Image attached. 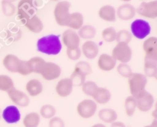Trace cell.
<instances>
[{"mask_svg":"<svg viewBox=\"0 0 157 127\" xmlns=\"http://www.w3.org/2000/svg\"><path fill=\"white\" fill-rule=\"evenodd\" d=\"M49 127H65L64 120L58 117H54L50 119L48 123Z\"/></svg>","mask_w":157,"mask_h":127,"instance_id":"60d3db41","label":"cell"},{"mask_svg":"<svg viewBox=\"0 0 157 127\" xmlns=\"http://www.w3.org/2000/svg\"><path fill=\"white\" fill-rule=\"evenodd\" d=\"M136 108H138L141 112H147L150 111L154 103L153 96L147 91H144L140 95L136 97Z\"/></svg>","mask_w":157,"mask_h":127,"instance_id":"4fadbf2b","label":"cell"},{"mask_svg":"<svg viewBox=\"0 0 157 127\" xmlns=\"http://www.w3.org/2000/svg\"><path fill=\"white\" fill-rule=\"evenodd\" d=\"M73 90V84L70 78L62 79L57 83L55 91L58 95L61 97H66L70 95Z\"/></svg>","mask_w":157,"mask_h":127,"instance_id":"2e32d148","label":"cell"},{"mask_svg":"<svg viewBox=\"0 0 157 127\" xmlns=\"http://www.w3.org/2000/svg\"><path fill=\"white\" fill-rule=\"evenodd\" d=\"M28 62V66H29V70H30L31 73L35 72L40 74L42 69L43 66H44L45 61L43 58L39 57V56H35V57L31 58Z\"/></svg>","mask_w":157,"mask_h":127,"instance_id":"83f0119b","label":"cell"},{"mask_svg":"<svg viewBox=\"0 0 157 127\" xmlns=\"http://www.w3.org/2000/svg\"><path fill=\"white\" fill-rule=\"evenodd\" d=\"M41 122V117L38 113L32 112L26 114L23 119V125L25 127H38Z\"/></svg>","mask_w":157,"mask_h":127,"instance_id":"f1b7e54d","label":"cell"},{"mask_svg":"<svg viewBox=\"0 0 157 127\" xmlns=\"http://www.w3.org/2000/svg\"><path fill=\"white\" fill-rule=\"evenodd\" d=\"M117 31L114 27H109L102 31V38L105 42L112 43L116 40Z\"/></svg>","mask_w":157,"mask_h":127,"instance_id":"8d00e7d4","label":"cell"},{"mask_svg":"<svg viewBox=\"0 0 157 127\" xmlns=\"http://www.w3.org/2000/svg\"><path fill=\"white\" fill-rule=\"evenodd\" d=\"M94 101L100 104H105L111 99V93L107 88L98 87L97 91L92 96Z\"/></svg>","mask_w":157,"mask_h":127,"instance_id":"7402d4cb","label":"cell"},{"mask_svg":"<svg viewBox=\"0 0 157 127\" xmlns=\"http://www.w3.org/2000/svg\"><path fill=\"white\" fill-rule=\"evenodd\" d=\"M62 49L59 35L49 34L40 38L37 42L38 52L47 55H58Z\"/></svg>","mask_w":157,"mask_h":127,"instance_id":"6da1fadb","label":"cell"},{"mask_svg":"<svg viewBox=\"0 0 157 127\" xmlns=\"http://www.w3.org/2000/svg\"><path fill=\"white\" fill-rule=\"evenodd\" d=\"M144 127H156V126L155 124H151V125H148V126H146Z\"/></svg>","mask_w":157,"mask_h":127,"instance_id":"ee69618b","label":"cell"},{"mask_svg":"<svg viewBox=\"0 0 157 127\" xmlns=\"http://www.w3.org/2000/svg\"><path fill=\"white\" fill-rule=\"evenodd\" d=\"M26 28L31 32L35 34H38L42 31L44 28V24L41 20L38 18L37 15H34L31 18L28 19L27 21L23 23Z\"/></svg>","mask_w":157,"mask_h":127,"instance_id":"44dd1931","label":"cell"},{"mask_svg":"<svg viewBox=\"0 0 157 127\" xmlns=\"http://www.w3.org/2000/svg\"><path fill=\"white\" fill-rule=\"evenodd\" d=\"M81 53L87 59H94L98 56L99 53V47L98 44L92 41H87L83 44L81 47Z\"/></svg>","mask_w":157,"mask_h":127,"instance_id":"d6986e66","label":"cell"},{"mask_svg":"<svg viewBox=\"0 0 157 127\" xmlns=\"http://www.w3.org/2000/svg\"><path fill=\"white\" fill-rule=\"evenodd\" d=\"M132 37H133L132 34L129 30L124 29V30L117 32L115 41H117V43H124V44H128L131 41Z\"/></svg>","mask_w":157,"mask_h":127,"instance_id":"e575fe53","label":"cell"},{"mask_svg":"<svg viewBox=\"0 0 157 127\" xmlns=\"http://www.w3.org/2000/svg\"><path fill=\"white\" fill-rule=\"evenodd\" d=\"M61 73V67L56 63L45 62L40 74L47 81H52L59 78Z\"/></svg>","mask_w":157,"mask_h":127,"instance_id":"30bf717a","label":"cell"},{"mask_svg":"<svg viewBox=\"0 0 157 127\" xmlns=\"http://www.w3.org/2000/svg\"><path fill=\"white\" fill-rule=\"evenodd\" d=\"M132 54L133 52L128 44L124 43H117L116 47L112 50L111 56L117 61H120L121 63H127L131 60Z\"/></svg>","mask_w":157,"mask_h":127,"instance_id":"52a82bcc","label":"cell"},{"mask_svg":"<svg viewBox=\"0 0 157 127\" xmlns=\"http://www.w3.org/2000/svg\"><path fill=\"white\" fill-rule=\"evenodd\" d=\"M21 37V32L20 29L17 27H14L10 29L7 33V38L11 41H18Z\"/></svg>","mask_w":157,"mask_h":127,"instance_id":"ab89813d","label":"cell"},{"mask_svg":"<svg viewBox=\"0 0 157 127\" xmlns=\"http://www.w3.org/2000/svg\"><path fill=\"white\" fill-rule=\"evenodd\" d=\"M116 12L120 19L124 20V21H129L134 18L136 15V9L133 5L126 3L120 6Z\"/></svg>","mask_w":157,"mask_h":127,"instance_id":"ffe728a7","label":"cell"},{"mask_svg":"<svg viewBox=\"0 0 157 127\" xmlns=\"http://www.w3.org/2000/svg\"><path fill=\"white\" fill-rule=\"evenodd\" d=\"M100 120L106 123H112L117 119V113L110 108H104L101 110L98 113Z\"/></svg>","mask_w":157,"mask_h":127,"instance_id":"4316f807","label":"cell"},{"mask_svg":"<svg viewBox=\"0 0 157 127\" xmlns=\"http://www.w3.org/2000/svg\"><path fill=\"white\" fill-rule=\"evenodd\" d=\"M53 1H58V0H53Z\"/></svg>","mask_w":157,"mask_h":127,"instance_id":"c3c4849f","label":"cell"},{"mask_svg":"<svg viewBox=\"0 0 157 127\" xmlns=\"http://www.w3.org/2000/svg\"><path fill=\"white\" fill-rule=\"evenodd\" d=\"M110 124H111L110 127H126V125L124 123H122V122L115 121L113 123H110Z\"/></svg>","mask_w":157,"mask_h":127,"instance_id":"b9f144b4","label":"cell"},{"mask_svg":"<svg viewBox=\"0 0 157 127\" xmlns=\"http://www.w3.org/2000/svg\"><path fill=\"white\" fill-rule=\"evenodd\" d=\"M56 109L52 104H44L40 109V115L44 119H51L55 117Z\"/></svg>","mask_w":157,"mask_h":127,"instance_id":"d6a6232c","label":"cell"},{"mask_svg":"<svg viewBox=\"0 0 157 127\" xmlns=\"http://www.w3.org/2000/svg\"><path fill=\"white\" fill-rule=\"evenodd\" d=\"M143 49L146 56H157V38L151 37L146 40L143 44Z\"/></svg>","mask_w":157,"mask_h":127,"instance_id":"cb8c5ba5","label":"cell"},{"mask_svg":"<svg viewBox=\"0 0 157 127\" xmlns=\"http://www.w3.org/2000/svg\"><path fill=\"white\" fill-rule=\"evenodd\" d=\"M97 34V30L92 25H83L78 30V36L80 38L84 40H90L95 37Z\"/></svg>","mask_w":157,"mask_h":127,"instance_id":"f546056e","label":"cell"},{"mask_svg":"<svg viewBox=\"0 0 157 127\" xmlns=\"http://www.w3.org/2000/svg\"><path fill=\"white\" fill-rule=\"evenodd\" d=\"M117 65V60L110 55L103 53L99 56L98 61V68L104 72L111 71Z\"/></svg>","mask_w":157,"mask_h":127,"instance_id":"ac0fdd59","label":"cell"},{"mask_svg":"<svg viewBox=\"0 0 157 127\" xmlns=\"http://www.w3.org/2000/svg\"><path fill=\"white\" fill-rule=\"evenodd\" d=\"M121 1H124V2H130L131 0H121Z\"/></svg>","mask_w":157,"mask_h":127,"instance_id":"bcb514c9","label":"cell"},{"mask_svg":"<svg viewBox=\"0 0 157 127\" xmlns=\"http://www.w3.org/2000/svg\"><path fill=\"white\" fill-rule=\"evenodd\" d=\"M7 94L10 100L16 106L25 108V107L29 106V103H30V99H29V96L25 93L16 89L15 88H12L9 90L7 91Z\"/></svg>","mask_w":157,"mask_h":127,"instance_id":"7c38bea8","label":"cell"},{"mask_svg":"<svg viewBox=\"0 0 157 127\" xmlns=\"http://www.w3.org/2000/svg\"><path fill=\"white\" fill-rule=\"evenodd\" d=\"M81 88H82L83 92H84L86 95L92 97L93 94L95 93V91H97V89H98V86L94 82H92V81H87V82H85L82 85H81Z\"/></svg>","mask_w":157,"mask_h":127,"instance_id":"d590c367","label":"cell"},{"mask_svg":"<svg viewBox=\"0 0 157 127\" xmlns=\"http://www.w3.org/2000/svg\"><path fill=\"white\" fill-rule=\"evenodd\" d=\"M1 6L2 13L6 17H12V15H15V12H16V7L15 5L13 3L6 1V0H2Z\"/></svg>","mask_w":157,"mask_h":127,"instance_id":"1f68e13d","label":"cell"},{"mask_svg":"<svg viewBox=\"0 0 157 127\" xmlns=\"http://www.w3.org/2000/svg\"><path fill=\"white\" fill-rule=\"evenodd\" d=\"M67 56L71 60H78V59H80L81 57V50L79 47H76V48H73V49H69L67 48Z\"/></svg>","mask_w":157,"mask_h":127,"instance_id":"f35d334b","label":"cell"},{"mask_svg":"<svg viewBox=\"0 0 157 127\" xmlns=\"http://www.w3.org/2000/svg\"><path fill=\"white\" fill-rule=\"evenodd\" d=\"M98 15L101 19L108 22L116 21V10L111 5L102 6L98 11Z\"/></svg>","mask_w":157,"mask_h":127,"instance_id":"603a6c76","label":"cell"},{"mask_svg":"<svg viewBox=\"0 0 157 127\" xmlns=\"http://www.w3.org/2000/svg\"><path fill=\"white\" fill-rule=\"evenodd\" d=\"M62 42L67 48H76L79 47L81 38L75 30L72 29H67L62 34Z\"/></svg>","mask_w":157,"mask_h":127,"instance_id":"5bb4252c","label":"cell"},{"mask_svg":"<svg viewBox=\"0 0 157 127\" xmlns=\"http://www.w3.org/2000/svg\"><path fill=\"white\" fill-rule=\"evenodd\" d=\"M144 72L147 77H157V56H145Z\"/></svg>","mask_w":157,"mask_h":127,"instance_id":"e0dca14e","label":"cell"},{"mask_svg":"<svg viewBox=\"0 0 157 127\" xmlns=\"http://www.w3.org/2000/svg\"><path fill=\"white\" fill-rule=\"evenodd\" d=\"M12 88H14V82L12 79L6 75H0V91L7 92Z\"/></svg>","mask_w":157,"mask_h":127,"instance_id":"836d02e7","label":"cell"},{"mask_svg":"<svg viewBox=\"0 0 157 127\" xmlns=\"http://www.w3.org/2000/svg\"><path fill=\"white\" fill-rule=\"evenodd\" d=\"M37 4L35 0H21L17 8V17L21 23L36 15Z\"/></svg>","mask_w":157,"mask_h":127,"instance_id":"5b68a950","label":"cell"},{"mask_svg":"<svg viewBox=\"0 0 157 127\" xmlns=\"http://www.w3.org/2000/svg\"><path fill=\"white\" fill-rule=\"evenodd\" d=\"M132 35L139 40L147 37L151 32V27L149 22L143 19H136L133 21L130 26Z\"/></svg>","mask_w":157,"mask_h":127,"instance_id":"ba28073f","label":"cell"},{"mask_svg":"<svg viewBox=\"0 0 157 127\" xmlns=\"http://www.w3.org/2000/svg\"><path fill=\"white\" fill-rule=\"evenodd\" d=\"M5 68L10 72L19 73L21 76H27L31 73L26 60H21L13 54H7L2 61Z\"/></svg>","mask_w":157,"mask_h":127,"instance_id":"7a4b0ae2","label":"cell"},{"mask_svg":"<svg viewBox=\"0 0 157 127\" xmlns=\"http://www.w3.org/2000/svg\"><path fill=\"white\" fill-rule=\"evenodd\" d=\"M6 1L9 2H12V3H13L14 2H16L17 0H6Z\"/></svg>","mask_w":157,"mask_h":127,"instance_id":"f6af8a7d","label":"cell"},{"mask_svg":"<svg viewBox=\"0 0 157 127\" xmlns=\"http://www.w3.org/2000/svg\"><path fill=\"white\" fill-rule=\"evenodd\" d=\"M71 3L67 1H61L57 3L54 9V16L57 24L60 26H67L70 12Z\"/></svg>","mask_w":157,"mask_h":127,"instance_id":"8992f818","label":"cell"},{"mask_svg":"<svg viewBox=\"0 0 157 127\" xmlns=\"http://www.w3.org/2000/svg\"><path fill=\"white\" fill-rule=\"evenodd\" d=\"M147 84V77L141 73H133L128 78V85L131 96L137 97L144 91Z\"/></svg>","mask_w":157,"mask_h":127,"instance_id":"277c9868","label":"cell"},{"mask_svg":"<svg viewBox=\"0 0 157 127\" xmlns=\"http://www.w3.org/2000/svg\"><path fill=\"white\" fill-rule=\"evenodd\" d=\"M117 72L124 78H129L133 74L131 68L127 63H120L117 68Z\"/></svg>","mask_w":157,"mask_h":127,"instance_id":"74e56055","label":"cell"},{"mask_svg":"<svg viewBox=\"0 0 157 127\" xmlns=\"http://www.w3.org/2000/svg\"><path fill=\"white\" fill-rule=\"evenodd\" d=\"M2 116L3 120L9 124L17 123L21 119V114L18 108L13 105L6 107L3 111Z\"/></svg>","mask_w":157,"mask_h":127,"instance_id":"9a60e30c","label":"cell"},{"mask_svg":"<svg viewBox=\"0 0 157 127\" xmlns=\"http://www.w3.org/2000/svg\"><path fill=\"white\" fill-rule=\"evenodd\" d=\"M124 108H125L126 114L128 117H133L135 111L136 109V101L133 96H129L125 99L124 102Z\"/></svg>","mask_w":157,"mask_h":127,"instance_id":"4dcf8cb0","label":"cell"},{"mask_svg":"<svg viewBox=\"0 0 157 127\" xmlns=\"http://www.w3.org/2000/svg\"><path fill=\"white\" fill-rule=\"evenodd\" d=\"M91 127H106L105 125L102 124V123H97V124L93 125Z\"/></svg>","mask_w":157,"mask_h":127,"instance_id":"7bdbcfd3","label":"cell"},{"mask_svg":"<svg viewBox=\"0 0 157 127\" xmlns=\"http://www.w3.org/2000/svg\"><path fill=\"white\" fill-rule=\"evenodd\" d=\"M0 119H1V110H0Z\"/></svg>","mask_w":157,"mask_h":127,"instance_id":"7dc6e473","label":"cell"},{"mask_svg":"<svg viewBox=\"0 0 157 127\" xmlns=\"http://www.w3.org/2000/svg\"><path fill=\"white\" fill-rule=\"evenodd\" d=\"M92 72L93 70L88 62L85 61H80L76 63L75 69L70 78L73 86H81L85 82L86 76L90 75Z\"/></svg>","mask_w":157,"mask_h":127,"instance_id":"3957f363","label":"cell"},{"mask_svg":"<svg viewBox=\"0 0 157 127\" xmlns=\"http://www.w3.org/2000/svg\"><path fill=\"white\" fill-rule=\"evenodd\" d=\"M84 24V17L80 12L70 14L67 26L72 30H79Z\"/></svg>","mask_w":157,"mask_h":127,"instance_id":"484cf974","label":"cell"},{"mask_svg":"<svg viewBox=\"0 0 157 127\" xmlns=\"http://www.w3.org/2000/svg\"><path fill=\"white\" fill-rule=\"evenodd\" d=\"M136 12L140 16L155 19L157 17V1L154 0L150 2H142L136 9Z\"/></svg>","mask_w":157,"mask_h":127,"instance_id":"8fae6325","label":"cell"},{"mask_svg":"<svg viewBox=\"0 0 157 127\" xmlns=\"http://www.w3.org/2000/svg\"><path fill=\"white\" fill-rule=\"evenodd\" d=\"M97 108V103L94 101L86 99L78 104L77 106V112L82 118L89 119L96 114Z\"/></svg>","mask_w":157,"mask_h":127,"instance_id":"9c48e42d","label":"cell"},{"mask_svg":"<svg viewBox=\"0 0 157 127\" xmlns=\"http://www.w3.org/2000/svg\"><path fill=\"white\" fill-rule=\"evenodd\" d=\"M25 88L31 97H36L42 92L43 85L40 81L37 79H31L26 84Z\"/></svg>","mask_w":157,"mask_h":127,"instance_id":"d4e9b609","label":"cell"}]
</instances>
